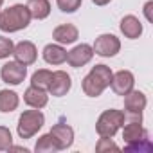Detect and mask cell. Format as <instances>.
<instances>
[{"instance_id": "cell-14", "label": "cell", "mask_w": 153, "mask_h": 153, "mask_svg": "<svg viewBox=\"0 0 153 153\" xmlns=\"http://www.w3.org/2000/svg\"><path fill=\"white\" fill-rule=\"evenodd\" d=\"M119 29H121V33H123L128 40H137V38L142 34V24H140V20H139L137 16H133V15H126V16L121 20Z\"/></svg>"}, {"instance_id": "cell-1", "label": "cell", "mask_w": 153, "mask_h": 153, "mask_svg": "<svg viewBox=\"0 0 153 153\" xmlns=\"http://www.w3.org/2000/svg\"><path fill=\"white\" fill-rule=\"evenodd\" d=\"M112 76H114L112 68L106 67V65H103V63L92 67L90 72L85 76L83 81H81V88H83L85 96H88V97H99L105 92V88L110 87Z\"/></svg>"}, {"instance_id": "cell-23", "label": "cell", "mask_w": 153, "mask_h": 153, "mask_svg": "<svg viewBox=\"0 0 153 153\" xmlns=\"http://www.w3.org/2000/svg\"><path fill=\"white\" fill-rule=\"evenodd\" d=\"M56 4L59 7V11L63 13H74L78 11L83 4V0H56Z\"/></svg>"}, {"instance_id": "cell-3", "label": "cell", "mask_w": 153, "mask_h": 153, "mask_svg": "<svg viewBox=\"0 0 153 153\" xmlns=\"http://www.w3.org/2000/svg\"><path fill=\"white\" fill-rule=\"evenodd\" d=\"M124 121H126L124 112L115 110V108L105 110L96 123V131L99 133V137H114L123 128Z\"/></svg>"}, {"instance_id": "cell-19", "label": "cell", "mask_w": 153, "mask_h": 153, "mask_svg": "<svg viewBox=\"0 0 153 153\" xmlns=\"http://www.w3.org/2000/svg\"><path fill=\"white\" fill-rule=\"evenodd\" d=\"M18 94L13 90H0V112L2 114H9L13 110L18 108Z\"/></svg>"}, {"instance_id": "cell-26", "label": "cell", "mask_w": 153, "mask_h": 153, "mask_svg": "<svg viewBox=\"0 0 153 153\" xmlns=\"http://www.w3.org/2000/svg\"><path fill=\"white\" fill-rule=\"evenodd\" d=\"M97 151H106V149H119V146L112 140V137H101L99 142L96 144Z\"/></svg>"}, {"instance_id": "cell-25", "label": "cell", "mask_w": 153, "mask_h": 153, "mask_svg": "<svg viewBox=\"0 0 153 153\" xmlns=\"http://www.w3.org/2000/svg\"><path fill=\"white\" fill-rule=\"evenodd\" d=\"M13 49H15V43L11 38H6V36H0V59H6L13 54Z\"/></svg>"}, {"instance_id": "cell-24", "label": "cell", "mask_w": 153, "mask_h": 153, "mask_svg": "<svg viewBox=\"0 0 153 153\" xmlns=\"http://www.w3.org/2000/svg\"><path fill=\"white\" fill-rule=\"evenodd\" d=\"M11 146H13V135L9 128L0 126V151H7Z\"/></svg>"}, {"instance_id": "cell-16", "label": "cell", "mask_w": 153, "mask_h": 153, "mask_svg": "<svg viewBox=\"0 0 153 153\" xmlns=\"http://www.w3.org/2000/svg\"><path fill=\"white\" fill-rule=\"evenodd\" d=\"M43 59L49 65H61L67 61V51L59 43H49L43 47Z\"/></svg>"}, {"instance_id": "cell-18", "label": "cell", "mask_w": 153, "mask_h": 153, "mask_svg": "<svg viewBox=\"0 0 153 153\" xmlns=\"http://www.w3.org/2000/svg\"><path fill=\"white\" fill-rule=\"evenodd\" d=\"M29 13H31V18H36V20H43L51 15V4L49 0H29L25 4Z\"/></svg>"}, {"instance_id": "cell-10", "label": "cell", "mask_w": 153, "mask_h": 153, "mask_svg": "<svg viewBox=\"0 0 153 153\" xmlns=\"http://www.w3.org/2000/svg\"><path fill=\"white\" fill-rule=\"evenodd\" d=\"M13 56H15V61L22 63V65H33L36 61V58H38V49H36V45L33 42L24 40V42L15 45Z\"/></svg>"}, {"instance_id": "cell-17", "label": "cell", "mask_w": 153, "mask_h": 153, "mask_svg": "<svg viewBox=\"0 0 153 153\" xmlns=\"http://www.w3.org/2000/svg\"><path fill=\"white\" fill-rule=\"evenodd\" d=\"M123 126H124V124H123ZM144 137H148V131L142 128V123H139V121H130V123L124 126V130H123V139H124L126 144L139 142V140H142Z\"/></svg>"}, {"instance_id": "cell-12", "label": "cell", "mask_w": 153, "mask_h": 153, "mask_svg": "<svg viewBox=\"0 0 153 153\" xmlns=\"http://www.w3.org/2000/svg\"><path fill=\"white\" fill-rule=\"evenodd\" d=\"M49 133L56 139L59 149H67V148H70L72 142H74V130H72L68 124H65V123H58V124H54V126L51 128Z\"/></svg>"}, {"instance_id": "cell-20", "label": "cell", "mask_w": 153, "mask_h": 153, "mask_svg": "<svg viewBox=\"0 0 153 153\" xmlns=\"http://www.w3.org/2000/svg\"><path fill=\"white\" fill-rule=\"evenodd\" d=\"M34 151L36 153H51V151H59V146L56 142V139L51 135V133H45L38 139L36 146H34Z\"/></svg>"}, {"instance_id": "cell-22", "label": "cell", "mask_w": 153, "mask_h": 153, "mask_svg": "<svg viewBox=\"0 0 153 153\" xmlns=\"http://www.w3.org/2000/svg\"><path fill=\"white\" fill-rule=\"evenodd\" d=\"M126 151H139V153H149L151 149H153V144H151V140H149V135L148 137H144L142 140H139V142H133V144H126V148H124Z\"/></svg>"}, {"instance_id": "cell-21", "label": "cell", "mask_w": 153, "mask_h": 153, "mask_svg": "<svg viewBox=\"0 0 153 153\" xmlns=\"http://www.w3.org/2000/svg\"><path fill=\"white\" fill-rule=\"evenodd\" d=\"M51 76L52 72L47 70V68H40L33 74V78H31V85L36 87V88H42V90H47L49 88V83H51Z\"/></svg>"}, {"instance_id": "cell-27", "label": "cell", "mask_w": 153, "mask_h": 153, "mask_svg": "<svg viewBox=\"0 0 153 153\" xmlns=\"http://www.w3.org/2000/svg\"><path fill=\"white\" fill-rule=\"evenodd\" d=\"M151 7H153V2L149 0V2H146V6H144V15H146L148 22H153V16H151Z\"/></svg>"}, {"instance_id": "cell-5", "label": "cell", "mask_w": 153, "mask_h": 153, "mask_svg": "<svg viewBox=\"0 0 153 153\" xmlns=\"http://www.w3.org/2000/svg\"><path fill=\"white\" fill-rule=\"evenodd\" d=\"M92 49H94V54L101 58H112L121 51V42L115 34H101L96 38Z\"/></svg>"}, {"instance_id": "cell-9", "label": "cell", "mask_w": 153, "mask_h": 153, "mask_svg": "<svg viewBox=\"0 0 153 153\" xmlns=\"http://www.w3.org/2000/svg\"><path fill=\"white\" fill-rule=\"evenodd\" d=\"M133 85H135V78L130 70L115 72L112 76V81H110V87L117 96H126L130 90H133Z\"/></svg>"}, {"instance_id": "cell-6", "label": "cell", "mask_w": 153, "mask_h": 153, "mask_svg": "<svg viewBox=\"0 0 153 153\" xmlns=\"http://www.w3.org/2000/svg\"><path fill=\"white\" fill-rule=\"evenodd\" d=\"M27 76V65H22L18 61H7L0 68V78L7 85H20Z\"/></svg>"}, {"instance_id": "cell-4", "label": "cell", "mask_w": 153, "mask_h": 153, "mask_svg": "<svg viewBox=\"0 0 153 153\" xmlns=\"http://www.w3.org/2000/svg\"><path fill=\"white\" fill-rule=\"evenodd\" d=\"M43 123H45V115H43L38 108L25 110V112L20 115V119H18V128H16L20 139H31V137H34V135L42 130Z\"/></svg>"}, {"instance_id": "cell-28", "label": "cell", "mask_w": 153, "mask_h": 153, "mask_svg": "<svg viewBox=\"0 0 153 153\" xmlns=\"http://www.w3.org/2000/svg\"><path fill=\"white\" fill-rule=\"evenodd\" d=\"M92 2H94L96 6H106V4L112 2V0H92Z\"/></svg>"}, {"instance_id": "cell-7", "label": "cell", "mask_w": 153, "mask_h": 153, "mask_svg": "<svg viewBox=\"0 0 153 153\" xmlns=\"http://www.w3.org/2000/svg\"><path fill=\"white\" fill-rule=\"evenodd\" d=\"M94 58V49L88 43H81V45H76L72 51L67 52V61L70 67L74 68H79L85 67L87 63H90V59Z\"/></svg>"}, {"instance_id": "cell-15", "label": "cell", "mask_w": 153, "mask_h": 153, "mask_svg": "<svg viewBox=\"0 0 153 153\" xmlns=\"http://www.w3.org/2000/svg\"><path fill=\"white\" fill-rule=\"evenodd\" d=\"M24 101H25V105H29L31 108H43L47 103H49V96H47V92L45 90H42V88H36V87H29L25 92H24Z\"/></svg>"}, {"instance_id": "cell-8", "label": "cell", "mask_w": 153, "mask_h": 153, "mask_svg": "<svg viewBox=\"0 0 153 153\" xmlns=\"http://www.w3.org/2000/svg\"><path fill=\"white\" fill-rule=\"evenodd\" d=\"M70 87H72V79H70V76L65 72V70H56V72H52V76H51V83H49V92H51V96H54V97H61V96H65L68 90H70Z\"/></svg>"}, {"instance_id": "cell-11", "label": "cell", "mask_w": 153, "mask_h": 153, "mask_svg": "<svg viewBox=\"0 0 153 153\" xmlns=\"http://www.w3.org/2000/svg\"><path fill=\"white\" fill-rule=\"evenodd\" d=\"M78 38H79V31H78V27L72 25V24H61V25H58L52 31V40L56 43H59V45L74 43Z\"/></svg>"}, {"instance_id": "cell-29", "label": "cell", "mask_w": 153, "mask_h": 153, "mask_svg": "<svg viewBox=\"0 0 153 153\" xmlns=\"http://www.w3.org/2000/svg\"><path fill=\"white\" fill-rule=\"evenodd\" d=\"M2 4H4V0H0V7H2Z\"/></svg>"}, {"instance_id": "cell-2", "label": "cell", "mask_w": 153, "mask_h": 153, "mask_svg": "<svg viewBox=\"0 0 153 153\" xmlns=\"http://www.w3.org/2000/svg\"><path fill=\"white\" fill-rule=\"evenodd\" d=\"M31 24V13L27 6L15 4L7 9L0 11V31L4 33H16L25 29Z\"/></svg>"}, {"instance_id": "cell-13", "label": "cell", "mask_w": 153, "mask_h": 153, "mask_svg": "<svg viewBox=\"0 0 153 153\" xmlns=\"http://www.w3.org/2000/svg\"><path fill=\"white\" fill-rule=\"evenodd\" d=\"M124 97V110L126 112H133V114H142V110L148 105V99L144 96V92L140 90H130Z\"/></svg>"}]
</instances>
